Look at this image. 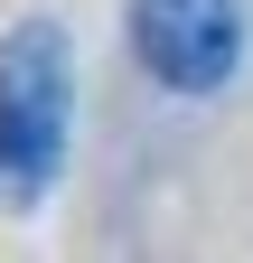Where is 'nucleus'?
I'll return each mask as SVG.
<instances>
[{
    "instance_id": "f257e3e1",
    "label": "nucleus",
    "mask_w": 253,
    "mask_h": 263,
    "mask_svg": "<svg viewBox=\"0 0 253 263\" xmlns=\"http://www.w3.org/2000/svg\"><path fill=\"white\" fill-rule=\"evenodd\" d=\"M66 122H75V57L56 19H19L0 38V197L28 207L56 160H66Z\"/></svg>"
},
{
    "instance_id": "f03ea898",
    "label": "nucleus",
    "mask_w": 253,
    "mask_h": 263,
    "mask_svg": "<svg viewBox=\"0 0 253 263\" xmlns=\"http://www.w3.org/2000/svg\"><path fill=\"white\" fill-rule=\"evenodd\" d=\"M132 57L169 94H225L244 66V10L235 0H132Z\"/></svg>"
}]
</instances>
